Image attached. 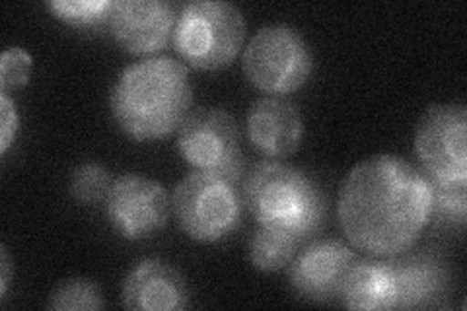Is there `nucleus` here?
I'll return each instance as SVG.
<instances>
[{
    "mask_svg": "<svg viewBox=\"0 0 467 311\" xmlns=\"http://www.w3.org/2000/svg\"><path fill=\"white\" fill-rule=\"evenodd\" d=\"M337 214L355 249L382 259L401 255L432 220L429 177L400 156L362 160L345 177Z\"/></svg>",
    "mask_w": 467,
    "mask_h": 311,
    "instance_id": "obj_1",
    "label": "nucleus"
},
{
    "mask_svg": "<svg viewBox=\"0 0 467 311\" xmlns=\"http://www.w3.org/2000/svg\"><path fill=\"white\" fill-rule=\"evenodd\" d=\"M109 106L133 140H160L178 130L193 106V86L183 63L171 57L142 58L121 70Z\"/></svg>",
    "mask_w": 467,
    "mask_h": 311,
    "instance_id": "obj_2",
    "label": "nucleus"
},
{
    "mask_svg": "<svg viewBox=\"0 0 467 311\" xmlns=\"http://www.w3.org/2000/svg\"><path fill=\"white\" fill-rule=\"evenodd\" d=\"M244 204L259 226L295 235L300 242L326 220L327 201L312 177L283 161L265 160L244 180Z\"/></svg>",
    "mask_w": 467,
    "mask_h": 311,
    "instance_id": "obj_3",
    "label": "nucleus"
},
{
    "mask_svg": "<svg viewBox=\"0 0 467 311\" xmlns=\"http://www.w3.org/2000/svg\"><path fill=\"white\" fill-rule=\"evenodd\" d=\"M245 20L238 6L224 0H193L180 8L173 49L197 70H221L244 47Z\"/></svg>",
    "mask_w": 467,
    "mask_h": 311,
    "instance_id": "obj_4",
    "label": "nucleus"
},
{
    "mask_svg": "<svg viewBox=\"0 0 467 311\" xmlns=\"http://www.w3.org/2000/svg\"><path fill=\"white\" fill-rule=\"evenodd\" d=\"M171 211L189 238L214 244L242 224L244 197L224 177L195 170L175 185Z\"/></svg>",
    "mask_w": 467,
    "mask_h": 311,
    "instance_id": "obj_5",
    "label": "nucleus"
},
{
    "mask_svg": "<svg viewBox=\"0 0 467 311\" xmlns=\"http://www.w3.org/2000/svg\"><path fill=\"white\" fill-rule=\"evenodd\" d=\"M242 68L257 90L283 96L310 78L314 57L298 29L273 24L261 27L244 47Z\"/></svg>",
    "mask_w": 467,
    "mask_h": 311,
    "instance_id": "obj_6",
    "label": "nucleus"
},
{
    "mask_svg": "<svg viewBox=\"0 0 467 311\" xmlns=\"http://www.w3.org/2000/svg\"><path fill=\"white\" fill-rule=\"evenodd\" d=\"M178 150L197 171L214 173L238 185L245 171L236 119L221 108L189 111L178 129Z\"/></svg>",
    "mask_w": 467,
    "mask_h": 311,
    "instance_id": "obj_7",
    "label": "nucleus"
},
{
    "mask_svg": "<svg viewBox=\"0 0 467 311\" xmlns=\"http://www.w3.org/2000/svg\"><path fill=\"white\" fill-rule=\"evenodd\" d=\"M465 129V106L438 103L422 113L415 129V154L431 180L467 181Z\"/></svg>",
    "mask_w": 467,
    "mask_h": 311,
    "instance_id": "obj_8",
    "label": "nucleus"
},
{
    "mask_svg": "<svg viewBox=\"0 0 467 311\" xmlns=\"http://www.w3.org/2000/svg\"><path fill=\"white\" fill-rule=\"evenodd\" d=\"M104 206L117 233L125 240H144L168 224L171 201L160 181L125 173L113 180Z\"/></svg>",
    "mask_w": 467,
    "mask_h": 311,
    "instance_id": "obj_9",
    "label": "nucleus"
},
{
    "mask_svg": "<svg viewBox=\"0 0 467 311\" xmlns=\"http://www.w3.org/2000/svg\"><path fill=\"white\" fill-rule=\"evenodd\" d=\"M357 261L355 251L339 240H316L288 264L290 286L308 302H331L337 298L350 264Z\"/></svg>",
    "mask_w": 467,
    "mask_h": 311,
    "instance_id": "obj_10",
    "label": "nucleus"
},
{
    "mask_svg": "<svg viewBox=\"0 0 467 311\" xmlns=\"http://www.w3.org/2000/svg\"><path fill=\"white\" fill-rule=\"evenodd\" d=\"M180 10L168 0H115L111 36L133 55H152L173 39Z\"/></svg>",
    "mask_w": 467,
    "mask_h": 311,
    "instance_id": "obj_11",
    "label": "nucleus"
},
{
    "mask_svg": "<svg viewBox=\"0 0 467 311\" xmlns=\"http://www.w3.org/2000/svg\"><path fill=\"white\" fill-rule=\"evenodd\" d=\"M183 275L162 259H142L123 280L121 304L127 309L175 311L189 306Z\"/></svg>",
    "mask_w": 467,
    "mask_h": 311,
    "instance_id": "obj_12",
    "label": "nucleus"
},
{
    "mask_svg": "<svg viewBox=\"0 0 467 311\" xmlns=\"http://www.w3.org/2000/svg\"><path fill=\"white\" fill-rule=\"evenodd\" d=\"M245 129L257 150L275 160L295 154L304 137L300 109L279 96L257 99L247 111Z\"/></svg>",
    "mask_w": 467,
    "mask_h": 311,
    "instance_id": "obj_13",
    "label": "nucleus"
},
{
    "mask_svg": "<svg viewBox=\"0 0 467 311\" xmlns=\"http://www.w3.org/2000/svg\"><path fill=\"white\" fill-rule=\"evenodd\" d=\"M396 273V309L431 307L444 298L450 288L446 266L432 255L389 257Z\"/></svg>",
    "mask_w": 467,
    "mask_h": 311,
    "instance_id": "obj_14",
    "label": "nucleus"
},
{
    "mask_svg": "<svg viewBox=\"0 0 467 311\" xmlns=\"http://www.w3.org/2000/svg\"><path fill=\"white\" fill-rule=\"evenodd\" d=\"M339 298L348 309H396V273L391 259L355 261L345 276Z\"/></svg>",
    "mask_w": 467,
    "mask_h": 311,
    "instance_id": "obj_15",
    "label": "nucleus"
},
{
    "mask_svg": "<svg viewBox=\"0 0 467 311\" xmlns=\"http://www.w3.org/2000/svg\"><path fill=\"white\" fill-rule=\"evenodd\" d=\"M300 240L286 232L259 226L250 242V261L261 273L285 269L298 254Z\"/></svg>",
    "mask_w": 467,
    "mask_h": 311,
    "instance_id": "obj_16",
    "label": "nucleus"
},
{
    "mask_svg": "<svg viewBox=\"0 0 467 311\" xmlns=\"http://www.w3.org/2000/svg\"><path fill=\"white\" fill-rule=\"evenodd\" d=\"M432 218L438 224L463 226L467 220V181L431 180Z\"/></svg>",
    "mask_w": 467,
    "mask_h": 311,
    "instance_id": "obj_17",
    "label": "nucleus"
},
{
    "mask_svg": "<svg viewBox=\"0 0 467 311\" xmlns=\"http://www.w3.org/2000/svg\"><path fill=\"white\" fill-rule=\"evenodd\" d=\"M47 6L68 26L99 27L109 24L115 0H53Z\"/></svg>",
    "mask_w": 467,
    "mask_h": 311,
    "instance_id": "obj_18",
    "label": "nucleus"
},
{
    "mask_svg": "<svg viewBox=\"0 0 467 311\" xmlns=\"http://www.w3.org/2000/svg\"><path fill=\"white\" fill-rule=\"evenodd\" d=\"M104 295L96 283L88 278H70L58 285L49 300V309L75 311V309H101Z\"/></svg>",
    "mask_w": 467,
    "mask_h": 311,
    "instance_id": "obj_19",
    "label": "nucleus"
},
{
    "mask_svg": "<svg viewBox=\"0 0 467 311\" xmlns=\"http://www.w3.org/2000/svg\"><path fill=\"white\" fill-rule=\"evenodd\" d=\"M111 185V173L94 161L78 166L70 175V195L80 204L104 202Z\"/></svg>",
    "mask_w": 467,
    "mask_h": 311,
    "instance_id": "obj_20",
    "label": "nucleus"
},
{
    "mask_svg": "<svg viewBox=\"0 0 467 311\" xmlns=\"http://www.w3.org/2000/svg\"><path fill=\"white\" fill-rule=\"evenodd\" d=\"M34 68V58L20 47H10L0 58V92L22 88L29 82V74Z\"/></svg>",
    "mask_w": 467,
    "mask_h": 311,
    "instance_id": "obj_21",
    "label": "nucleus"
},
{
    "mask_svg": "<svg viewBox=\"0 0 467 311\" xmlns=\"http://www.w3.org/2000/svg\"><path fill=\"white\" fill-rule=\"evenodd\" d=\"M0 152L6 154L20 129V115L6 92H0Z\"/></svg>",
    "mask_w": 467,
    "mask_h": 311,
    "instance_id": "obj_22",
    "label": "nucleus"
},
{
    "mask_svg": "<svg viewBox=\"0 0 467 311\" xmlns=\"http://www.w3.org/2000/svg\"><path fill=\"white\" fill-rule=\"evenodd\" d=\"M0 271H3V275H0V294H5L8 290V283H10V271H12V264H10V257H8V251L6 247H3V251H0Z\"/></svg>",
    "mask_w": 467,
    "mask_h": 311,
    "instance_id": "obj_23",
    "label": "nucleus"
}]
</instances>
